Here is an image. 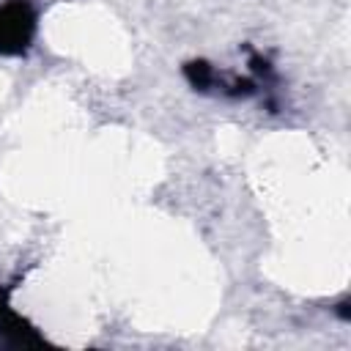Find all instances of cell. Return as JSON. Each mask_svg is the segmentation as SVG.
Segmentation results:
<instances>
[{
	"mask_svg": "<svg viewBox=\"0 0 351 351\" xmlns=\"http://www.w3.org/2000/svg\"><path fill=\"white\" fill-rule=\"evenodd\" d=\"M36 33V11L27 0L0 5V55H22Z\"/></svg>",
	"mask_w": 351,
	"mask_h": 351,
	"instance_id": "obj_1",
	"label": "cell"
},
{
	"mask_svg": "<svg viewBox=\"0 0 351 351\" xmlns=\"http://www.w3.org/2000/svg\"><path fill=\"white\" fill-rule=\"evenodd\" d=\"M0 343L11 348H27V346H44V337L11 310L8 304V288H0Z\"/></svg>",
	"mask_w": 351,
	"mask_h": 351,
	"instance_id": "obj_2",
	"label": "cell"
},
{
	"mask_svg": "<svg viewBox=\"0 0 351 351\" xmlns=\"http://www.w3.org/2000/svg\"><path fill=\"white\" fill-rule=\"evenodd\" d=\"M184 74H186L189 85L197 88V90H208V88L214 85V80H217L214 69H211L206 60H189V63L184 66Z\"/></svg>",
	"mask_w": 351,
	"mask_h": 351,
	"instance_id": "obj_3",
	"label": "cell"
}]
</instances>
